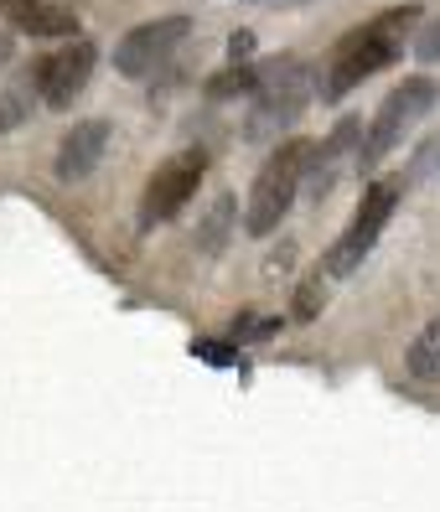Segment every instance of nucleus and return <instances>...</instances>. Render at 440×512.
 Returning a JSON list of instances; mask_svg holds the SVG:
<instances>
[{
  "mask_svg": "<svg viewBox=\"0 0 440 512\" xmlns=\"http://www.w3.org/2000/svg\"><path fill=\"white\" fill-rule=\"evenodd\" d=\"M202 176H208V156H202V150H182V156H171V161L151 176V182H145V197H140V228L171 223V218L197 197Z\"/></svg>",
  "mask_w": 440,
  "mask_h": 512,
  "instance_id": "0eeeda50",
  "label": "nucleus"
},
{
  "mask_svg": "<svg viewBox=\"0 0 440 512\" xmlns=\"http://www.w3.org/2000/svg\"><path fill=\"white\" fill-rule=\"evenodd\" d=\"M415 57H420V63H440V16L415 37Z\"/></svg>",
  "mask_w": 440,
  "mask_h": 512,
  "instance_id": "2eb2a0df",
  "label": "nucleus"
},
{
  "mask_svg": "<svg viewBox=\"0 0 440 512\" xmlns=\"http://www.w3.org/2000/svg\"><path fill=\"white\" fill-rule=\"evenodd\" d=\"M399 197H404V182H399V176H378V182L363 192L358 213H352V223L342 228V238H337L332 254H327V275H332V280L352 275V269H358V264L378 249V238H384V228H389V218H394Z\"/></svg>",
  "mask_w": 440,
  "mask_h": 512,
  "instance_id": "39448f33",
  "label": "nucleus"
},
{
  "mask_svg": "<svg viewBox=\"0 0 440 512\" xmlns=\"http://www.w3.org/2000/svg\"><path fill=\"white\" fill-rule=\"evenodd\" d=\"M415 37H420V6L415 0H409V6H389V11L368 16L363 26H352V32L332 47L327 68H321V78H316L321 104H342L363 78L399 63V52L415 47Z\"/></svg>",
  "mask_w": 440,
  "mask_h": 512,
  "instance_id": "f257e3e1",
  "label": "nucleus"
},
{
  "mask_svg": "<svg viewBox=\"0 0 440 512\" xmlns=\"http://www.w3.org/2000/svg\"><path fill=\"white\" fill-rule=\"evenodd\" d=\"M0 16H6V26H16L21 37H37V42L78 37V11L68 0H0Z\"/></svg>",
  "mask_w": 440,
  "mask_h": 512,
  "instance_id": "9b49d317",
  "label": "nucleus"
},
{
  "mask_svg": "<svg viewBox=\"0 0 440 512\" xmlns=\"http://www.w3.org/2000/svg\"><path fill=\"white\" fill-rule=\"evenodd\" d=\"M404 373L415 383H440V311L420 326V337L404 352Z\"/></svg>",
  "mask_w": 440,
  "mask_h": 512,
  "instance_id": "f8f14e48",
  "label": "nucleus"
},
{
  "mask_svg": "<svg viewBox=\"0 0 440 512\" xmlns=\"http://www.w3.org/2000/svg\"><path fill=\"white\" fill-rule=\"evenodd\" d=\"M311 94H316V83H311V68L301 63V57H280V63L259 68V88H254V104H249L244 140L264 145L280 130H290L306 114Z\"/></svg>",
  "mask_w": 440,
  "mask_h": 512,
  "instance_id": "f03ea898",
  "label": "nucleus"
},
{
  "mask_svg": "<svg viewBox=\"0 0 440 512\" xmlns=\"http://www.w3.org/2000/svg\"><path fill=\"white\" fill-rule=\"evenodd\" d=\"M358 150H363V119H337L332 135L311 145V161H306V182H301V197L306 202H327L332 187L342 182V171L347 161H358Z\"/></svg>",
  "mask_w": 440,
  "mask_h": 512,
  "instance_id": "1a4fd4ad",
  "label": "nucleus"
},
{
  "mask_svg": "<svg viewBox=\"0 0 440 512\" xmlns=\"http://www.w3.org/2000/svg\"><path fill=\"white\" fill-rule=\"evenodd\" d=\"M249 52H254V32H233L228 37V57H233V63H244Z\"/></svg>",
  "mask_w": 440,
  "mask_h": 512,
  "instance_id": "f3484780",
  "label": "nucleus"
},
{
  "mask_svg": "<svg viewBox=\"0 0 440 512\" xmlns=\"http://www.w3.org/2000/svg\"><path fill=\"white\" fill-rule=\"evenodd\" d=\"M187 37H192V21L187 16L145 21V26H135V32H125L120 47H114V73H120V78H156L171 57L182 52Z\"/></svg>",
  "mask_w": 440,
  "mask_h": 512,
  "instance_id": "423d86ee",
  "label": "nucleus"
},
{
  "mask_svg": "<svg viewBox=\"0 0 440 512\" xmlns=\"http://www.w3.org/2000/svg\"><path fill=\"white\" fill-rule=\"evenodd\" d=\"M94 63H99V47L88 37H68L57 52H47L37 63V94L47 109H73L83 94H88V78H94Z\"/></svg>",
  "mask_w": 440,
  "mask_h": 512,
  "instance_id": "6e6552de",
  "label": "nucleus"
},
{
  "mask_svg": "<svg viewBox=\"0 0 440 512\" xmlns=\"http://www.w3.org/2000/svg\"><path fill=\"white\" fill-rule=\"evenodd\" d=\"M430 109H435V83H430V78H404L394 94L378 104V114L368 119V130H363V150H358L363 176L384 166L394 150L404 145V135L415 130Z\"/></svg>",
  "mask_w": 440,
  "mask_h": 512,
  "instance_id": "20e7f679",
  "label": "nucleus"
},
{
  "mask_svg": "<svg viewBox=\"0 0 440 512\" xmlns=\"http://www.w3.org/2000/svg\"><path fill=\"white\" fill-rule=\"evenodd\" d=\"M254 88H259V73L239 63V68H228V73H218V83L208 88V94H213V99H228V94H254Z\"/></svg>",
  "mask_w": 440,
  "mask_h": 512,
  "instance_id": "ddd939ff",
  "label": "nucleus"
},
{
  "mask_svg": "<svg viewBox=\"0 0 440 512\" xmlns=\"http://www.w3.org/2000/svg\"><path fill=\"white\" fill-rule=\"evenodd\" d=\"M192 352H197V357H208L213 368H233V352L218 347V342H192Z\"/></svg>",
  "mask_w": 440,
  "mask_h": 512,
  "instance_id": "dca6fc26",
  "label": "nucleus"
},
{
  "mask_svg": "<svg viewBox=\"0 0 440 512\" xmlns=\"http://www.w3.org/2000/svg\"><path fill=\"white\" fill-rule=\"evenodd\" d=\"M109 140H114L109 119H78L63 135V145H57V182H88L99 171V161L109 156Z\"/></svg>",
  "mask_w": 440,
  "mask_h": 512,
  "instance_id": "9d476101",
  "label": "nucleus"
},
{
  "mask_svg": "<svg viewBox=\"0 0 440 512\" xmlns=\"http://www.w3.org/2000/svg\"><path fill=\"white\" fill-rule=\"evenodd\" d=\"M306 161H311V140H285L270 161L259 166L254 176V192L244 207V228L254 238L275 233L285 223V213L301 202V182H306Z\"/></svg>",
  "mask_w": 440,
  "mask_h": 512,
  "instance_id": "7ed1b4c3",
  "label": "nucleus"
},
{
  "mask_svg": "<svg viewBox=\"0 0 440 512\" xmlns=\"http://www.w3.org/2000/svg\"><path fill=\"white\" fill-rule=\"evenodd\" d=\"M321 306H327V285H321V275H311V280L301 285V295H296V316H301V321H311Z\"/></svg>",
  "mask_w": 440,
  "mask_h": 512,
  "instance_id": "4468645a",
  "label": "nucleus"
},
{
  "mask_svg": "<svg viewBox=\"0 0 440 512\" xmlns=\"http://www.w3.org/2000/svg\"><path fill=\"white\" fill-rule=\"evenodd\" d=\"M6 63H11V37L0 32V68H6Z\"/></svg>",
  "mask_w": 440,
  "mask_h": 512,
  "instance_id": "a211bd4d",
  "label": "nucleus"
}]
</instances>
